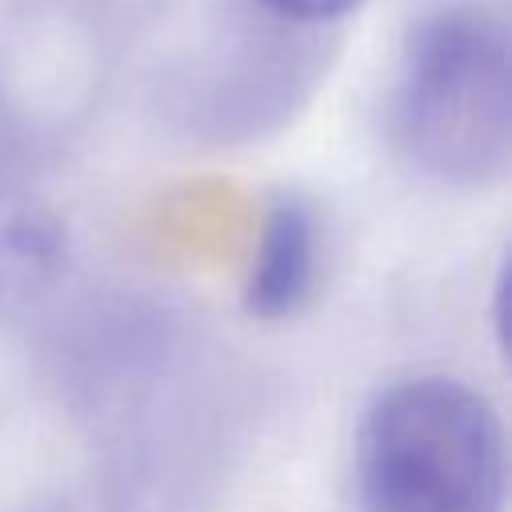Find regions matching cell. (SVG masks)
I'll return each instance as SVG.
<instances>
[{
    "label": "cell",
    "instance_id": "1",
    "mask_svg": "<svg viewBox=\"0 0 512 512\" xmlns=\"http://www.w3.org/2000/svg\"><path fill=\"white\" fill-rule=\"evenodd\" d=\"M392 140L412 168L448 188H488L512 160L508 24L484 0L424 12L400 52Z\"/></svg>",
    "mask_w": 512,
    "mask_h": 512
},
{
    "label": "cell",
    "instance_id": "5",
    "mask_svg": "<svg viewBox=\"0 0 512 512\" xmlns=\"http://www.w3.org/2000/svg\"><path fill=\"white\" fill-rule=\"evenodd\" d=\"M260 4L296 24H324V20H340V16L356 12L364 0H260Z\"/></svg>",
    "mask_w": 512,
    "mask_h": 512
},
{
    "label": "cell",
    "instance_id": "3",
    "mask_svg": "<svg viewBox=\"0 0 512 512\" xmlns=\"http://www.w3.org/2000/svg\"><path fill=\"white\" fill-rule=\"evenodd\" d=\"M68 236L28 172L0 148V324L24 312L60 272Z\"/></svg>",
    "mask_w": 512,
    "mask_h": 512
},
{
    "label": "cell",
    "instance_id": "4",
    "mask_svg": "<svg viewBox=\"0 0 512 512\" xmlns=\"http://www.w3.org/2000/svg\"><path fill=\"white\" fill-rule=\"evenodd\" d=\"M320 264V240H316V216L300 196H280L260 228L256 260L244 280V308L260 320H284L296 316L316 284Z\"/></svg>",
    "mask_w": 512,
    "mask_h": 512
},
{
    "label": "cell",
    "instance_id": "2",
    "mask_svg": "<svg viewBox=\"0 0 512 512\" xmlns=\"http://www.w3.org/2000/svg\"><path fill=\"white\" fill-rule=\"evenodd\" d=\"M352 484L360 512H504V424L456 376H404L360 416Z\"/></svg>",
    "mask_w": 512,
    "mask_h": 512
}]
</instances>
